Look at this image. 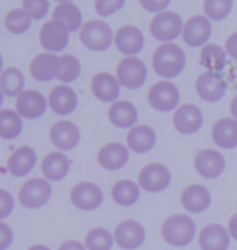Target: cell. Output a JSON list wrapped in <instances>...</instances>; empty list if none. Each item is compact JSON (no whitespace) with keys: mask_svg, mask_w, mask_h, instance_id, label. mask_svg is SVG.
<instances>
[{"mask_svg":"<svg viewBox=\"0 0 237 250\" xmlns=\"http://www.w3.org/2000/svg\"><path fill=\"white\" fill-rule=\"evenodd\" d=\"M151 63H153L154 72L159 77H163L166 80H172L184 72L185 63H187V57H185L182 47L174 42H169V44H161V46L156 47Z\"/></svg>","mask_w":237,"mask_h":250,"instance_id":"1","label":"cell"},{"mask_svg":"<svg viewBox=\"0 0 237 250\" xmlns=\"http://www.w3.org/2000/svg\"><path fill=\"white\" fill-rule=\"evenodd\" d=\"M161 234L169 246L187 247L196 236V226L189 214H172L164 221Z\"/></svg>","mask_w":237,"mask_h":250,"instance_id":"2","label":"cell"},{"mask_svg":"<svg viewBox=\"0 0 237 250\" xmlns=\"http://www.w3.org/2000/svg\"><path fill=\"white\" fill-rule=\"evenodd\" d=\"M115 34L112 28L103 20H91L85 23V26L80 31V41L86 49L93 52H104L114 42Z\"/></svg>","mask_w":237,"mask_h":250,"instance_id":"3","label":"cell"},{"mask_svg":"<svg viewBox=\"0 0 237 250\" xmlns=\"http://www.w3.org/2000/svg\"><path fill=\"white\" fill-rule=\"evenodd\" d=\"M184 26L185 23L182 21V18L179 17V13L175 12H168L159 13L151 20L150 23V31L151 36H153L156 41L163 42V44H169L175 41L180 34L184 33Z\"/></svg>","mask_w":237,"mask_h":250,"instance_id":"4","label":"cell"},{"mask_svg":"<svg viewBox=\"0 0 237 250\" xmlns=\"http://www.w3.org/2000/svg\"><path fill=\"white\" fill-rule=\"evenodd\" d=\"M18 198L22 207L28 209L43 208L52 198V186L46 179H29L20 188Z\"/></svg>","mask_w":237,"mask_h":250,"instance_id":"5","label":"cell"},{"mask_svg":"<svg viewBox=\"0 0 237 250\" xmlns=\"http://www.w3.org/2000/svg\"><path fill=\"white\" fill-rule=\"evenodd\" d=\"M148 103L154 111L159 112L177 111L180 103V91L172 82H158L150 88Z\"/></svg>","mask_w":237,"mask_h":250,"instance_id":"6","label":"cell"},{"mask_svg":"<svg viewBox=\"0 0 237 250\" xmlns=\"http://www.w3.org/2000/svg\"><path fill=\"white\" fill-rule=\"evenodd\" d=\"M117 80L120 86L127 89L142 88L148 78V68L138 57H125L117 65Z\"/></svg>","mask_w":237,"mask_h":250,"instance_id":"7","label":"cell"},{"mask_svg":"<svg viewBox=\"0 0 237 250\" xmlns=\"http://www.w3.org/2000/svg\"><path fill=\"white\" fill-rule=\"evenodd\" d=\"M171 182H172V176L169 167L159 163L146 164L138 174V186L150 193L163 192L171 186Z\"/></svg>","mask_w":237,"mask_h":250,"instance_id":"8","label":"cell"},{"mask_svg":"<svg viewBox=\"0 0 237 250\" xmlns=\"http://www.w3.org/2000/svg\"><path fill=\"white\" fill-rule=\"evenodd\" d=\"M70 200L73 207L82 211H94L103 205L104 193L101 187L93 182H80L70 192Z\"/></svg>","mask_w":237,"mask_h":250,"instance_id":"9","label":"cell"},{"mask_svg":"<svg viewBox=\"0 0 237 250\" xmlns=\"http://www.w3.org/2000/svg\"><path fill=\"white\" fill-rule=\"evenodd\" d=\"M49 138L59 151L65 153L78 146L80 140H82V132H80L78 125H75L73 122L59 121L50 127Z\"/></svg>","mask_w":237,"mask_h":250,"instance_id":"10","label":"cell"},{"mask_svg":"<svg viewBox=\"0 0 237 250\" xmlns=\"http://www.w3.org/2000/svg\"><path fill=\"white\" fill-rule=\"evenodd\" d=\"M17 112L26 121H36L47 111L49 101L36 89H24L17 98Z\"/></svg>","mask_w":237,"mask_h":250,"instance_id":"11","label":"cell"},{"mask_svg":"<svg viewBox=\"0 0 237 250\" xmlns=\"http://www.w3.org/2000/svg\"><path fill=\"white\" fill-rule=\"evenodd\" d=\"M195 171L205 179H218L226 169V159L218 149H200L194 159Z\"/></svg>","mask_w":237,"mask_h":250,"instance_id":"12","label":"cell"},{"mask_svg":"<svg viewBox=\"0 0 237 250\" xmlns=\"http://www.w3.org/2000/svg\"><path fill=\"white\" fill-rule=\"evenodd\" d=\"M114 237L117 246L124 250H137L143 246L146 239V231L143 224H140L135 219H125L117 224L114 231Z\"/></svg>","mask_w":237,"mask_h":250,"instance_id":"13","label":"cell"},{"mask_svg":"<svg viewBox=\"0 0 237 250\" xmlns=\"http://www.w3.org/2000/svg\"><path fill=\"white\" fill-rule=\"evenodd\" d=\"M211 33H213V28H211V20L206 17H201V15H195L192 17L189 21H185L184 26V42L189 44L190 47H201L208 46V41L211 38Z\"/></svg>","mask_w":237,"mask_h":250,"instance_id":"14","label":"cell"},{"mask_svg":"<svg viewBox=\"0 0 237 250\" xmlns=\"http://www.w3.org/2000/svg\"><path fill=\"white\" fill-rule=\"evenodd\" d=\"M114 44L119 52H122L127 57H135L143 51L145 47V36L143 31L133 24H125L117 29L114 38Z\"/></svg>","mask_w":237,"mask_h":250,"instance_id":"15","label":"cell"},{"mask_svg":"<svg viewBox=\"0 0 237 250\" xmlns=\"http://www.w3.org/2000/svg\"><path fill=\"white\" fill-rule=\"evenodd\" d=\"M196 94L206 103H218L228 91V83L218 73H201L195 82Z\"/></svg>","mask_w":237,"mask_h":250,"instance_id":"16","label":"cell"},{"mask_svg":"<svg viewBox=\"0 0 237 250\" xmlns=\"http://www.w3.org/2000/svg\"><path fill=\"white\" fill-rule=\"evenodd\" d=\"M70 41V33L65 29L62 24L50 20L44 23L41 31H39V42L46 49L49 54H57L65 51Z\"/></svg>","mask_w":237,"mask_h":250,"instance_id":"17","label":"cell"},{"mask_svg":"<svg viewBox=\"0 0 237 250\" xmlns=\"http://www.w3.org/2000/svg\"><path fill=\"white\" fill-rule=\"evenodd\" d=\"M60 68H62V59L54 54L44 52L33 59L29 65V73L36 82L47 83L52 82L54 78H59Z\"/></svg>","mask_w":237,"mask_h":250,"instance_id":"18","label":"cell"},{"mask_svg":"<svg viewBox=\"0 0 237 250\" xmlns=\"http://www.w3.org/2000/svg\"><path fill=\"white\" fill-rule=\"evenodd\" d=\"M49 107L57 116H70L78 107V94L68 84H57L49 93Z\"/></svg>","mask_w":237,"mask_h":250,"instance_id":"19","label":"cell"},{"mask_svg":"<svg viewBox=\"0 0 237 250\" xmlns=\"http://www.w3.org/2000/svg\"><path fill=\"white\" fill-rule=\"evenodd\" d=\"M174 127L182 135H194L203 127V112L195 104H182L174 112Z\"/></svg>","mask_w":237,"mask_h":250,"instance_id":"20","label":"cell"},{"mask_svg":"<svg viewBox=\"0 0 237 250\" xmlns=\"http://www.w3.org/2000/svg\"><path fill=\"white\" fill-rule=\"evenodd\" d=\"M130 149L122 143H108L99 149L98 163L106 171H120L127 166Z\"/></svg>","mask_w":237,"mask_h":250,"instance_id":"21","label":"cell"},{"mask_svg":"<svg viewBox=\"0 0 237 250\" xmlns=\"http://www.w3.org/2000/svg\"><path fill=\"white\" fill-rule=\"evenodd\" d=\"M91 93L94 94L96 99L103 103H117L120 96V83L117 77H114L112 73L101 72L96 73L91 80Z\"/></svg>","mask_w":237,"mask_h":250,"instance_id":"22","label":"cell"},{"mask_svg":"<svg viewBox=\"0 0 237 250\" xmlns=\"http://www.w3.org/2000/svg\"><path fill=\"white\" fill-rule=\"evenodd\" d=\"M70 167H72V161L62 151H54L46 154L41 163L43 176L49 182H59L65 179L70 172Z\"/></svg>","mask_w":237,"mask_h":250,"instance_id":"23","label":"cell"},{"mask_svg":"<svg viewBox=\"0 0 237 250\" xmlns=\"http://www.w3.org/2000/svg\"><path fill=\"white\" fill-rule=\"evenodd\" d=\"M38 154L31 146H20L8 158L7 169L13 177H24L36 167Z\"/></svg>","mask_w":237,"mask_h":250,"instance_id":"24","label":"cell"},{"mask_svg":"<svg viewBox=\"0 0 237 250\" xmlns=\"http://www.w3.org/2000/svg\"><path fill=\"white\" fill-rule=\"evenodd\" d=\"M231 234L221 224L211 223L203 228L198 236V244L201 250H228L231 246Z\"/></svg>","mask_w":237,"mask_h":250,"instance_id":"25","label":"cell"},{"mask_svg":"<svg viewBox=\"0 0 237 250\" xmlns=\"http://www.w3.org/2000/svg\"><path fill=\"white\" fill-rule=\"evenodd\" d=\"M180 203L185 208V211L190 213H203L211 205V193L205 186H187L180 195Z\"/></svg>","mask_w":237,"mask_h":250,"instance_id":"26","label":"cell"},{"mask_svg":"<svg viewBox=\"0 0 237 250\" xmlns=\"http://www.w3.org/2000/svg\"><path fill=\"white\" fill-rule=\"evenodd\" d=\"M52 20L60 23L68 33L82 31L83 24V13L73 2H60L57 7L52 10Z\"/></svg>","mask_w":237,"mask_h":250,"instance_id":"27","label":"cell"},{"mask_svg":"<svg viewBox=\"0 0 237 250\" xmlns=\"http://www.w3.org/2000/svg\"><path fill=\"white\" fill-rule=\"evenodd\" d=\"M156 142H158V137H156L154 128L150 125H137L127 135L129 149L138 154L150 153L156 146Z\"/></svg>","mask_w":237,"mask_h":250,"instance_id":"28","label":"cell"},{"mask_svg":"<svg viewBox=\"0 0 237 250\" xmlns=\"http://www.w3.org/2000/svg\"><path fill=\"white\" fill-rule=\"evenodd\" d=\"M109 121L114 127L117 128H130L137 127L138 122V111L135 107V104L130 101H117L110 104L109 107Z\"/></svg>","mask_w":237,"mask_h":250,"instance_id":"29","label":"cell"},{"mask_svg":"<svg viewBox=\"0 0 237 250\" xmlns=\"http://www.w3.org/2000/svg\"><path fill=\"white\" fill-rule=\"evenodd\" d=\"M213 142L224 149L237 148V121L231 117H224L216 121L211 130Z\"/></svg>","mask_w":237,"mask_h":250,"instance_id":"30","label":"cell"},{"mask_svg":"<svg viewBox=\"0 0 237 250\" xmlns=\"http://www.w3.org/2000/svg\"><path fill=\"white\" fill-rule=\"evenodd\" d=\"M226 62H228V52L218 44H208V46L201 49L200 63L206 68L208 73L221 75L226 67Z\"/></svg>","mask_w":237,"mask_h":250,"instance_id":"31","label":"cell"},{"mask_svg":"<svg viewBox=\"0 0 237 250\" xmlns=\"http://www.w3.org/2000/svg\"><path fill=\"white\" fill-rule=\"evenodd\" d=\"M0 88L2 94L7 98H18L24 91V75L17 67L3 68L0 75Z\"/></svg>","mask_w":237,"mask_h":250,"instance_id":"32","label":"cell"},{"mask_svg":"<svg viewBox=\"0 0 237 250\" xmlns=\"http://www.w3.org/2000/svg\"><path fill=\"white\" fill-rule=\"evenodd\" d=\"M140 193H142V187L133 181H127V179L115 182L112 187V198L120 207H132V205H135L140 200Z\"/></svg>","mask_w":237,"mask_h":250,"instance_id":"33","label":"cell"},{"mask_svg":"<svg viewBox=\"0 0 237 250\" xmlns=\"http://www.w3.org/2000/svg\"><path fill=\"white\" fill-rule=\"evenodd\" d=\"M23 132V117L12 109L0 111V137L3 140H13Z\"/></svg>","mask_w":237,"mask_h":250,"instance_id":"34","label":"cell"},{"mask_svg":"<svg viewBox=\"0 0 237 250\" xmlns=\"http://www.w3.org/2000/svg\"><path fill=\"white\" fill-rule=\"evenodd\" d=\"M3 23L12 34H23L31 28L33 17L24 8H13L5 15Z\"/></svg>","mask_w":237,"mask_h":250,"instance_id":"35","label":"cell"},{"mask_svg":"<svg viewBox=\"0 0 237 250\" xmlns=\"http://www.w3.org/2000/svg\"><path fill=\"white\" fill-rule=\"evenodd\" d=\"M115 242L114 234L104 228H94L86 234L85 246L88 250H112Z\"/></svg>","mask_w":237,"mask_h":250,"instance_id":"36","label":"cell"},{"mask_svg":"<svg viewBox=\"0 0 237 250\" xmlns=\"http://www.w3.org/2000/svg\"><path fill=\"white\" fill-rule=\"evenodd\" d=\"M233 0H206L203 3L206 18L213 20V21H221V20L228 18L229 13L233 12Z\"/></svg>","mask_w":237,"mask_h":250,"instance_id":"37","label":"cell"},{"mask_svg":"<svg viewBox=\"0 0 237 250\" xmlns=\"http://www.w3.org/2000/svg\"><path fill=\"white\" fill-rule=\"evenodd\" d=\"M60 59H62V68H60L59 82H62V84H68L78 80L80 73H82V63L78 59L72 54H65Z\"/></svg>","mask_w":237,"mask_h":250,"instance_id":"38","label":"cell"},{"mask_svg":"<svg viewBox=\"0 0 237 250\" xmlns=\"http://www.w3.org/2000/svg\"><path fill=\"white\" fill-rule=\"evenodd\" d=\"M31 15L33 20H43L47 17L50 3L47 0H23V7Z\"/></svg>","mask_w":237,"mask_h":250,"instance_id":"39","label":"cell"},{"mask_svg":"<svg viewBox=\"0 0 237 250\" xmlns=\"http://www.w3.org/2000/svg\"><path fill=\"white\" fill-rule=\"evenodd\" d=\"M124 5V0H98V2H94V10L99 17L106 18L114 15L115 12H119V10H122Z\"/></svg>","mask_w":237,"mask_h":250,"instance_id":"40","label":"cell"},{"mask_svg":"<svg viewBox=\"0 0 237 250\" xmlns=\"http://www.w3.org/2000/svg\"><path fill=\"white\" fill-rule=\"evenodd\" d=\"M15 208V200L12 197V193L8 190L2 188L0 190V219H7L12 214Z\"/></svg>","mask_w":237,"mask_h":250,"instance_id":"41","label":"cell"},{"mask_svg":"<svg viewBox=\"0 0 237 250\" xmlns=\"http://www.w3.org/2000/svg\"><path fill=\"white\" fill-rule=\"evenodd\" d=\"M142 8H145L146 12L150 13H164L168 12V7H169V0H142Z\"/></svg>","mask_w":237,"mask_h":250,"instance_id":"42","label":"cell"},{"mask_svg":"<svg viewBox=\"0 0 237 250\" xmlns=\"http://www.w3.org/2000/svg\"><path fill=\"white\" fill-rule=\"evenodd\" d=\"M13 242V231L7 223H0V250H7Z\"/></svg>","mask_w":237,"mask_h":250,"instance_id":"43","label":"cell"},{"mask_svg":"<svg viewBox=\"0 0 237 250\" xmlns=\"http://www.w3.org/2000/svg\"><path fill=\"white\" fill-rule=\"evenodd\" d=\"M226 52H228V56L231 59H234L237 61V33H233L231 36L228 38V41H226Z\"/></svg>","mask_w":237,"mask_h":250,"instance_id":"44","label":"cell"},{"mask_svg":"<svg viewBox=\"0 0 237 250\" xmlns=\"http://www.w3.org/2000/svg\"><path fill=\"white\" fill-rule=\"evenodd\" d=\"M59 250H88L86 246L78 241H65L62 246L59 247Z\"/></svg>","mask_w":237,"mask_h":250,"instance_id":"45","label":"cell"},{"mask_svg":"<svg viewBox=\"0 0 237 250\" xmlns=\"http://www.w3.org/2000/svg\"><path fill=\"white\" fill-rule=\"evenodd\" d=\"M228 231L231 234V237L234 239V241H237V213L234 214L233 218L229 219V226H228Z\"/></svg>","mask_w":237,"mask_h":250,"instance_id":"46","label":"cell"},{"mask_svg":"<svg viewBox=\"0 0 237 250\" xmlns=\"http://www.w3.org/2000/svg\"><path fill=\"white\" fill-rule=\"evenodd\" d=\"M231 114H233V119H236L237 121V94L234 96V99L231 101V107H229Z\"/></svg>","mask_w":237,"mask_h":250,"instance_id":"47","label":"cell"},{"mask_svg":"<svg viewBox=\"0 0 237 250\" xmlns=\"http://www.w3.org/2000/svg\"><path fill=\"white\" fill-rule=\"evenodd\" d=\"M28 250H50V249L47 246H44V244H36V246L29 247Z\"/></svg>","mask_w":237,"mask_h":250,"instance_id":"48","label":"cell"}]
</instances>
